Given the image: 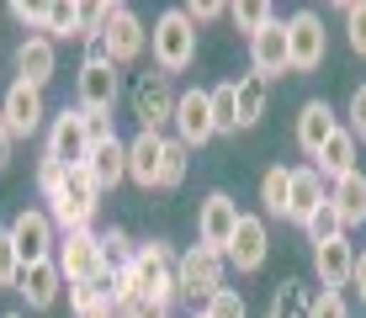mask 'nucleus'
<instances>
[{
    "mask_svg": "<svg viewBox=\"0 0 366 318\" xmlns=\"http://www.w3.org/2000/svg\"><path fill=\"white\" fill-rule=\"evenodd\" d=\"M128 276L138 282V292H144L149 302H165V308H170V302L181 297V254H175L165 239H149V244H138Z\"/></svg>",
    "mask_w": 366,
    "mask_h": 318,
    "instance_id": "f257e3e1",
    "label": "nucleus"
},
{
    "mask_svg": "<svg viewBox=\"0 0 366 318\" xmlns=\"http://www.w3.org/2000/svg\"><path fill=\"white\" fill-rule=\"evenodd\" d=\"M149 48H154V69H159V74H186V69L197 64V27L186 21L181 6L165 11V16L154 21Z\"/></svg>",
    "mask_w": 366,
    "mask_h": 318,
    "instance_id": "f03ea898",
    "label": "nucleus"
},
{
    "mask_svg": "<svg viewBox=\"0 0 366 318\" xmlns=\"http://www.w3.org/2000/svg\"><path fill=\"white\" fill-rule=\"evenodd\" d=\"M74 96H80L85 117H112V106H117V96H122L117 64L112 59H85L80 74H74Z\"/></svg>",
    "mask_w": 366,
    "mask_h": 318,
    "instance_id": "7ed1b4c3",
    "label": "nucleus"
},
{
    "mask_svg": "<svg viewBox=\"0 0 366 318\" xmlns=\"http://www.w3.org/2000/svg\"><path fill=\"white\" fill-rule=\"evenodd\" d=\"M43 159H59L64 170H74V164L91 159V122H85V111H80V106H64V111L54 117Z\"/></svg>",
    "mask_w": 366,
    "mask_h": 318,
    "instance_id": "20e7f679",
    "label": "nucleus"
},
{
    "mask_svg": "<svg viewBox=\"0 0 366 318\" xmlns=\"http://www.w3.org/2000/svg\"><path fill=\"white\" fill-rule=\"evenodd\" d=\"M175 85H170V74H159V69H149V74H138V85H133V117L144 133H159L165 122H175Z\"/></svg>",
    "mask_w": 366,
    "mask_h": 318,
    "instance_id": "39448f33",
    "label": "nucleus"
},
{
    "mask_svg": "<svg viewBox=\"0 0 366 318\" xmlns=\"http://www.w3.org/2000/svg\"><path fill=\"white\" fill-rule=\"evenodd\" d=\"M6 228H11V239H16L21 265L54 260V249H59V228H54V218H48L43 207H21V212H16V218H11Z\"/></svg>",
    "mask_w": 366,
    "mask_h": 318,
    "instance_id": "423d86ee",
    "label": "nucleus"
},
{
    "mask_svg": "<svg viewBox=\"0 0 366 318\" xmlns=\"http://www.w3.org/2000/svg\"><path fill=\"white\" fill-rule=\"evenodd\" d=\"M287 54H292V74H308V69L324 64L330 37H324V16H319V11H297V16H287Z\"/></svg>",
    "mask_w": 366,
    "mask_h": 318,
    "instance_id": "0eeeda50",
    "label": "nucleus"
},
{
    "mask_svg": "<svg viewBox=\"0 0 366 318\" xmlns=\"http://www.w3.org/2000/svg\"><path fill=\"white\" fill-rule=\"evenodd\" d=\"M101 43H107V59L122 69V64H138V59L149 54V27L133 16L128 6H117V0H112V16H107V32H101Z\"/></svg>",
    "mask_w": 366,
    "mask_h": 318,
    "instance_id": "6e6552de",
    "label": "nucleus"
},
{
    "mask_svg": "<svg viewBox=\"0 0 366 318\" xmlns=\"http://www.w3.org/2000/svg\"><path fill=\"white\" fill-rule=\"evenodd\" d=\"M223 254L218 249H207V244H192L181 254V297H192V302H207L212 292H223Z\"/></svg>",
    "mask_w": 366,
    "mask_h": 318,
    "instance_id": "1a4fd4ad",
    "label": "nucleus"
},
{
    "mask_svg": "<svg viewBox=\"0 0 366 318\" xmlns=\"http://www.w3.org/2000/svg\"><path fill=\"white\" fill-rule=\"evenodd\" d=\"M239 218H244V212H239V202L229 197V191H212V197L202 202V212H197V244H207V249L229 254Z\"/></svg>",
    "mask_w": 366,
    "mask_h": 318,
    "instance_id": "9d476101",
    "label": "nucleus"
},
{
    "mask_svg": "<svg viewBox=\"0 0 366 318\" xmlns=\"http://www.w3.org/2000/svg\"><path fill=\"white\" fill-rule=\"evenodd\" d=\"M64 282H101V234L85 228V234H59V249H54Z\"/></svg>",
    "mask_w": 366,
    "mask_h": 318,
    "instance_id": "9b49d317",
    "label": "nucleus"
},
{
    "mask_svg": "<svg viewBox=\"0 0 366 318\" xmlns=\"http://www.w3.org/2000/svg\"><path fill=\"white\" fill-rule=\"evenodd\" d=\"M266 254H271V228H266V218L260 212H244L239 218V228H234V244H229V254L223 260L234 265V271H260L266 265Z\"/></svg>",
    "mask_w": 366,
    "mask_h": 318,
    "instance_id": "f8f14e48",
    "label": "nucleus"
},
{
    "mask_svg": "<svg viewBox=\"0 0 366 318\" xmlns=\"http://www.w3.org/2000/svg\"><path fill=\"white\" fill-rule=\"evenodd\" d=\"M175 138H181L186 149H202L218 138V127H212V96L207 91H181L175 101Z\"/></svg>",
    "mask_w": 366,
    "mask_h": 318,
    "instance_id": "ddd939ff",
    "label": "nucleus"
},
{
    "mask_svg": "<svg viewBox=\"0 0 366 318\" xmlns=\"http://www.w3.org/2000/svg\"><path fill=\"white\" fill-rule=\"evenodd\" d=\"M249 64H255L260 80H282V74H292V54H287V21H271L266 32L249 37Z\"/></svg>",
    "mask_w": 366,
    "mask_h": 318,
    "instance_id": "4468645a",
    "label": "nucleus"
},
{
    "mask_svg": "<svg viewBox=\"0 0 366 318\" xmlns=\"http://www.w3.org/2000/svg\"><path fill=\"white\" fill-rule=\"evenodd\" d=\"M0 111H6V127H11V144H16V138H32L37 127H43V91H37V85H11L6 91V101H0Z\"/></svg>",
    "mask_w": 366,
    "mask_h": 318,
    "instance_id": "2eb2a0df",
    "label": "nucleus"
},
{
    "mask_svg": "<svg viewBox=\"0 0 366 318\" xmlns=\"http://www.w3.org/2000/svg\"><path fill=\"white\" fill-rule=\"evenodd\" d=\"M16 292L27 297L32 313H48L59 302V292H64V271H59V260H37V265H21L16 276Z\"/></svg>",
    "mask_w": 366,
    "mask_h": 318,
    "instance_id": "dca6fc26",
    "label": "nucleus"
},
{
    "mask_svg": "<svg viewBox=\"0 0 366 318\" xmlns=\"http://www.w3.org/2000/svg\"><path fill=\"white\" fill-rule=\"evenodd\" d=\"M159 170H165V133H138L128 144V181L159 191Z\"/></svg>",
    "mask_w": 366,
    "mask_h": 318,
    "instance_id": "f3484780",
    "label": "nucleus"
},
{
    "mask_svg": "<svg viewBox=\"0 0 366 318\" xmlns=\"http://www.w3.org/2000/svg\"><path fill=\"white\" fill-rule=\"evenodd\" d=\"M335 127H340V117H335V106L330 101H302V111H297V149L308 159H319V149L335 138Z\"/></svg>",
    "mask_w": 366,
    "mask_h": 318,
    "instance_id": "a211bd4d",
    "label": "nucleus"
},
{
    "mask_svg": "<svg viewBox=\"0 0 366 318\" xmlns=\"http://www.w3.org/2000/svg\"><path fill=\"white\" fill-rule=\"evenodd\" d=\"M54 69H59L54 37H43V32L21 37V48H16V80H21V85H37V91H43V85L54 80Z\"/></svg>",
    "mask_w": 366,
    "mask_h": 318,
    "instance_id": "6ab92c4d",
    "label": "nucleus"
},
{
    "mask_svg": "<svg viewBox=\"0 0 366 318\" xmlns=\"http://www.w3.org/2000/svg\"><path fill=\"white\" fill-rule=\"evenodd\" d=\"M330 202V191H324V175L313 170V164H302V170H292V202H287V223L308 228V218Z\"/></svg>",
    "mask_w": 366,
    "mask_h": 318,
    "instance_id": "aec40b11",
    "label": "nucleus"
},
{
    "mask_svg": "<svg viewBox=\"0 0 366 318\" xmlns=\"http://www.w3.org/2000/svg\"><path fill=\"white\" fill-rule=\"evenodd\" d=\"M313 271H319L324 292L350 287V271H356V249H350V239H330V244H313Z\"/></svg>",
    "mask_w": 366,
    "mask_h": 318,
    "instance_id": "412c9836",
    "label": "nucleus"
},
{
    "mask_svg": "<svg viewBox=\"0 0 366 318\" xmlns=\"http://www.w3.org/2000/svg\"><path fill=\"white\" fill-rule=\"evenodd\" d=\"M85 170H91V181L101 191H117L128 181V144L122 138H107V144H91V159H85Z\"/></svg>",
    "mask_w": 366,
    "mask_h": 318,
    "instance_id": "4be33fe9",
    "label": "nucleus"
},
{
    "mask_svg": "<svg viewBox=\"0 0 366 318\" xmlns=\"http://www.w3.org/2000/svg\"><path fill=\"white\" fill-rule=\"evenodd\" d=\"M356 138H350V127H335V138L319 149V159H313V170L324 175V181H340V175H350L356 170Z\"/></svg>",
    "mask_w": 366,
    "mask_h": 318,
    "instance_id": "5701e85b",
    "label": "nucleus"
},
{
    "mask_svg": "<svg viewBox=\"0 0 366 318\" xmlns=\"http://www.w3.org/2000/svg\"><path fill=\"white\" fill-rule=\"evenodd\" d=\"M330 202H335L340 218H345V234H350L356 223H366V175H361V170L340 175V181L330 186Z\"/></svg>",
    "mask_w": 366,
    "mask_h": 318,
    "instance_id": "b1692460",
    "label": "nucleus"
},
{
    "mask_svg": "<svg viewBox=\"0 0 366 318\" xmlns=\"http://www.w3.org/2000/svg\"><path fill=\"white\" fill-rule=\"evenodd\" d=\"M133 254H138V244L122 234V228H107V234H101V292H107L112 276H122L133 265Z\"/></svg>",
    "mask_w": 366,
    "mask_h": 318,
    "instance_id": "393cba45",
    "label": "nucleus"
},
{
    "mask_svg": "<svg viewBox=\"0 0 366 318\" xmlns=\"http://www.w3.org/2000/svg\"><path fill=\"white\" fill-rule=\"evenodd\" d=\"M234 85H239V133H244V127H255L260 117H266V101H271V85L260 80L255 69H249V74H239Z\"/></svg>",
    "mask_w": 366,
    "mask_h": 318,
    "instance_id": "a878e982",
    "label": "nucleus"
},
{
    "mask_svg": "<svg viewBox=\"0 0 366 318\" xmlns=\"http://www.w3.org/2000/svg\"><path fill=\"white\" fill-rule=\"evenodd\" d=\"M287 202H292V170H287V164H271V170L260 175V207H266V218L287 223Z\"/></svg>",
    "mask_w": 366,
    "mask_h": 318,
    "instance_id": "bb28decb",
    "label": "nucleus"
},
{
    "mask_svg": "<svg viewBox=\"0 0 366 318\" xmlns=\"http://www.w3.org/2000/svg\"><path fill=\"white\" fill-rule=\"evenodd\" d=\"M212 127L218 133H239V85L234 80H223V85H212Z\"/></svg>",
    "mask_w": 366,
    "mask_h": 318,
    "instance_id": "cd10ccee",
    "label": "nucleus"
},
{
    "mask_svg": "<svg viewBox=\"0 0 366 318\" xmlns=\"http://www.w3.org/2000/svg\"><path fill=\"white\" fill-rule=\"evenodd\" d=\"M186 170H192V149L181 144V138H165V170H159V191H175L186 181Z\"/></svg>",
    "mask_w": 366,
    "mask_h": 318,
    "instance_id": "c85d7f7f",
    "label": "nucleus"
},
{
    "mask_svg": "<svg viewBox=\"0 0 366 318\" xmlns=\"http://www.w3.org/2000/svg\"><path fill=\"white\" fill-rule=\"evenodd\" d=\"M229 16H234V27H239V32L255 37V32H266L271 21H276V11L266 6V0H239V6H229Z\"/></svg>",
    "mask_w": 366,
    "mask_h": 318,
    "instance_id": "c756f323",
    "label": "nucleus"
},
{
    "mask_svg": "<svg viewBox=\"0 0 366 318\" xmlns=\"http://www.w3.org/2000/svg\"><path fill=\"white\" fill-rule=\"evenodd\" d=\"M80 32V6L74 0H48V27H43V37H74Z\"/></svg>",
    "mask_w": 366,
    "mask_h": 318,
    "instance_id": "7c9ffc66",
    "label": "nucleus"
},
{
    "mask_svg": "<svg viewBox=\"0 0 366 318\" xmlns=\"http://www.w3.org/2000/svg\"><path fill=\"white\" fill-rule=\"evenodd\" d=\"M308 292H302V282H282V292L271 297V318H308Z\"/></svg>",
    "mask_w": 366,
    "mask_h": 318,
    "instance_id": "2f4dec72",
    "label": "nucleus"
},
{
    "mask_svg": "<svg viewBox=\"0 0 366 318\" xmlns=\"http://www.w3.org/2000/svg\"><path fill=\"white\" fill-rule=\"evenodd\" d=\"M330 239H345V218L335 212V202H324L308 218V244H330Z\"/></svg>",
    "mask_w": 366,
    "mask_h": 318,
    "instance_id": "473e14b6",
    "label": "nucleus"
},
{
    "mask_svg": "<svg viewBox=\"0 0 366 318\" xmlns=\"http://www.w3.org/2000/svg\"><path fill=\"white\" fill-rule=\"evenodd\" d=\"M202 318H249V308H244V297H239L234 287H223V292H212V297L202 302Z\"/></svg>",
    "mask_w": 366,
    "mask_h": 318,
    "instance_id": "72a5a7b5",
    "label": "nucleus"
},
{
    "mask_svg": "<svg viewBox=\"0 0 366 318\" xmlns=\"http://www.w3.org/2000/svg\"><path fill=\"white\" fill-rule=\"evenodd\" d=\"M64 181H69V170L59 159H37V191H43V202H59Z\"/></svg>",
    "mask_w": 366,
    "mask_h": 318,
    "instance_id": "f704fd0d",
    "label": "nucleus"
},
{
    "mask_svg": "<svg viewBox=\"0 0 366 318\" xmlns=\"http://www.w3.org/2000/svg\"><path fill=\"white\" fill-rule=\"evenodd\" d=\"M101 302H107V292H101V282H69V308L74 313H96L101 308Z\"/></svg>",
    "mask_w": 366,
    "mask_h": 318,
    "instance_id": "c9c22d12",
    "label": "nucleus"
},
{
    "mask_svg": "<svg viewBox=\"0 0 366 318\" xmlns=\"http://www.w3.org/2000/svg\"><path fill=\"white\" fill-rule=\"evenodd\" d=\"M16 276H21L16 239H11V228H0V287H16Z\"/></svg>",
    "mask_w": 366,
    "mask_h": 318,
    "instance_id": "e433bc0d",
    "label": "nucleus"
},
{
    "mask_svg": "<svg viewBox=\"0 0 366 318\" xmlns=\"http://www.w3.org/2000/svg\"><path fill=\"white\" fill-rule=\"evenodd\" d=\"M345 37H350V48L366 59V0H350L345 6Z\"/></svg>",
    "mask_w": 366,
    "mask_h": 318,
    "instance_id": "4c0bfd02",
    "label": "nucleus"
},
{
    "mask_svg": "<svg viewBox=\"0 0 366 318\" xmlns=\"http://www.w3.org/2000/svg\"><path fill=\"white\" fill-rule=\"evenodd\" d=\"M345 127H350V138H356V144H366V85H356V91H350Z\"/></svg>",
    "mask_w": 366,
    "mask_h": 318,
    "instance_id": "58836bf2",
    "label": "nucleus"
},
{
    "mask_svg": "<svg viewBox=\"0 0 366 318\" xmlns=\"http://www.w3.org/2000/svg\"><path fill=\"white\" fill-rule=\"evenodd\" d=\"M308 318H350V308H345L340 292H319V297L308 302Z\"/></svg>",
    "mask_w": 366,
    "mask_h": 318,
    "instance_id": "ea45409f",
    "label": "nucleus"
},
{
    "mask_svg": "<svg viewBox=\"0 0 366 318\" xmlns=\"http://www.w3.org/2000/svg\"><path fill=\"white\" fill-rule=\"evenodd\" d=\"M11 16H16L21 27H37V32L48 27V6H32V0H16V6H11Z\"/></svg>",
    "mask_w": 366,
    "mask_h": 318,
    "instance_id": "a19ab883",
    "label": "nucleus"
},
{
    "mask_svg": "<svg viewBox=\"0 0 366 318\" xmlns=\"http://www.w3.org/2000/svg\"><path fill=\"white\" fill-rule=\"evenodd\" d=\"M181 11H186V21H192V27H207V21H218V16H223L218 0H192V6H181Z\"/></svg>",
    "mask_w": 366,
    "mask_h": 318,
    "instance_id": "79ce46f5",
    "label": "nucleus"
},
{
    "mask_svg": "<svg viewBox=\"0 0 366 318\" xmlns=\"http://www.w3.org/2000/svg\"><path fill=\"white\" fill-rule=\"evenodd\" d=\"M128 318H170V308H165V302H149V297H144V302H138V308H133Z\"/></svg>",
    "mask_w": 366,
    "mask_h": 318,
    "instance_id": "37998d69",
    "label": "nucleus"
},
{
    "mask_svg": "<svg viewBox=\"0 0 366 318\" xmlns=\"http://www.w3.org/2000/svg\"><path fill=\"white\" fill-rule=\"evenodd\" d=\"M350 287H356V297L366 302V249L356 254V271H350Z\"/></svg>",
    "mask_w": 366,
    "mask_h": 318,
    "instance_id": "c03bdc74",
    "label": "nucleus"
},
{
    "mask_svg": "<svg viewBox=\"0 0 366 318\" xmlns=\"http://www.w3.org/2000/svg\"><path fill=\"white\" fill-rule=\"evenodd\" d=\"M6 154H11V127H6V111H0V164H6Z\"/></svg>",
    "mask_w": 366,
    "mask_h": 318,
    "instance_id": "a18cd8bd",
    "label": "nucleus"
},
{
    "mask_svg": "<svg viewBox=\"0 0 366 318\" xmlns=\"http://www.w3.org/2000/svg\"><path fill=\"white\" fill-rule=\"evenodd\" d=\"M85 318H117V308H112V302H101L96 313H85Z\"/></svg>",
    "mask_w": 366,
    "mask_h": 318,
    "instance_id": "49530a36",
    "label": "nucleus"
},
{
    "mask_svg": "<svg viewBox=\"0 0 366 318\" xmlns=\"http://www.w3.org/2000/svg\"><path fill=\"white\" fill-rule=\"evenodd\" d=\"M6 318H21V313H6Z\"/></svg>",
    "mask_w": 366,
    "mask_h": 318,
    "instance_id": "de8ad7c7",
    "label": "nucleus"
},
{
    "mask_svg": "<svg viewBox=\"0 0 366 318\" xmlns=\"http://www.w3.org/2000/svg\"><path fill=\"white\" fill-rule=\"evenodd\" d=\"M197 318H202V313H197Z\"/></svg>",
    "mask_w": 366,
    "mask_h": 318,
    "instance_id": "09e8293b",
    "label": "nucleus"
}]
</instances>
